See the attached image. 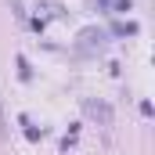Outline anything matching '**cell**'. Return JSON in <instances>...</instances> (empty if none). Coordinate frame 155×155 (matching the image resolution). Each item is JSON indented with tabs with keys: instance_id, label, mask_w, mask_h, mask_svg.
<instances>
[{
	"instance_id": "obj_1",
	"label": "cell",
	"mask_w": 155,
	"mask_h": 155,
	"mask_svg": "<svg viewBox=\"0 0 155 155\" xmlns=\"http://www.w3.org/2000/svg\"><path fill=\"white\" fill-rule=\"evenodd\" d=\"M87 112H90L94 119H101V123H112V112H108L105 105H94V101H87Z\"/></svg>"
},
{
	"instance_id": "obj_2",
	"label": "cell",
	"mask_w": 155,
	"mask_h": 155,
	"mask_svg": "<svg viewBox=\"0 0 155 155\" xmlns=\"http://www.w3.org/2000/svg\"><path fill=\"white\" fill-rule=\"evenodd\" d=\"M7 134V119H4V101H0V137Z\"/></svg>"
}]
</instances>
